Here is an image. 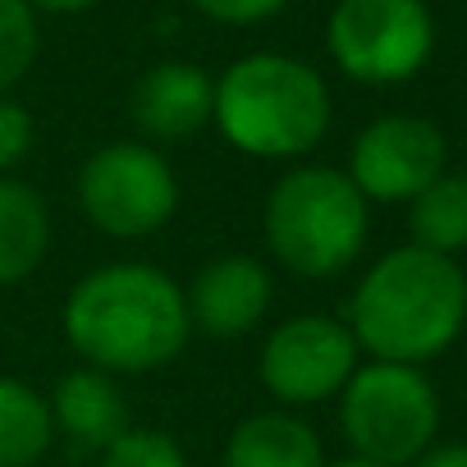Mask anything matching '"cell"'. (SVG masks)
Here are the masks:
<instances>
[{
    "instance_id": "1",
    "label": "cell",
    "mask_w": 467,
    "mask_h": 467,
    "mask_svg": "<svg viewBox=\"0 0 467 467\" xmlns=\"http://www.w3.org/2000/svg\"><path fill=\"white\" fill-rule=\"evenodd\" d=\"M65 339L83 367L115 380L161 371L192 339L183 289L147 262L97 266L65 298Z\"/></svg>"
},
{
    "instance_id": "2",
    "label": "cell",
    "mask_w": 467,
    "mask_h": 467,
    "mask_svg": "<svg viewBox=\"0 0 467 467\" xmlns=\"http://www.w3.org/2000/svg\"><path fill=\"white\" fill-rule=\"evenodd\" d=\"M362 358L426 367L462 335V266L417 244L380 253L344 312Z\"/></svg>"
},
{
    "instance_id": "3",
    "label": "cell",
    "mask_w": 467,
    "mask_h": 467,
    "mask_svg": "<svg viewBox=\"0 0 467 467\" xmlns=\"http://www.w3.org/2000/svg\"><path fill=\"white\" fill-rule=\"evenodd\" d=\"M330 88L326 78L280 51L239 56L215 78L211 124L220 138L253 161H303L330 133Z\"/></svg>"
},
{
    "instance_id": "4",
    "label": "cell",
    "mask_w": 467,
    "mask_h": 467,
    "mask_svg": "<svg viewBox=\"0 0 467 467\" xmlns=\"http://www.w3.org/2000/svg\"><path fill=\"white\" fill-rule=\"evenodd\" d=\"M262 234L266 253L285 271L303 280H335L367 248L371 202L335 165H294L266 192Z\"/></svg>"
},
{
    "instance_id": "5",
    "label": "cell",
    "mask_w": 467,
    "mask_h": 467,
    "mask_svg": "<svg viewBox=\"0 0 467 467\" xmlns=\"http://www.w3.org/2000/svg\"><path fill=\"white\" fill-rule=\"evenodd\" d=\"M440 389L421 367L362 362L339 394V431L353 458L408 467L440 440Z\"/></svg>"
},
{
    "instance_id": "6",
    "label": "cell",
    "mask_w": 467,
    "mask_h": 467,
    "mask_svg": "<svg viewBox=\"0 0 467 467\" xmlns=\"http://www.w3.org/2000/svg\"><path fill=\"white\" fill-rule=\"evenodd\" d=\"M78 206L106 239L133 244L161 234L179 211V179L161 147L119 138L97 147L78 170Z\"/></svg>"
},
{
    "instance_id": "7",
    "label": "cell",
    "mask_w": 467,
    "mask_h": 467,
    "mask_svg": "<svg viewBox=\"0 0 467 467\" xmlns=\"http://www.w3.org/2000/svg\"><path fill=\"white\" fill-rule=\"evenodd\" d=\"M326 51L335 69L362 88L412 83L435 51V19L426 0H335L326 19Z\"/></svg>"
},
{
    "instance_id": "8",
    "label": "cell",
    "mask_w": 467,
    "mask_h": 467,
    "mask_svg": "<svg viewBox=\"0 0 467 467\" xmlns=\"http://www.w3.org/2000/svg\"><path fill=\"white\" fill-rule=\"evenodd\" d=\"M358 367H362V348L353 330L326 312H298L280 321L262 339V358H257V376L266 394L275 399V408L289 412L339 399Z\"/></svg>"
},
{
    "instance_id": "9",
    "label": "cell",
    "mask_w": 467,
    "mask_h": 467,
    "mask_svg": "<svg viewBox=\"0 0 467 467\" xmlns=\"http://www.w3.org/2000/svg\"><path fill=\"white\" fill-rule=\"evenodd\" d=\"M444 170H449V142L440 124L426 115H408V110L371 119L353 138L348 165H344L353 188L367 202H385V206H408Z\"/></svg>"
},
{
    "instance_id": "10",
    "label": "cell",
    "mask_w": 467,
    "mask_h": 467,
    "mask_svg": "<svg viewBox=\"0 0 467 467\" xmlns=\"http://www.w3.org/2000/svg\"><path fill=\"white\" fill-rule=\"evenodd\" d=\"M271 298H275L271 271L248 253L211 257L183 285L188 326L192 335H206V339H248L266 321Z\"/></svg>"
},
{
    "instance_id": "11",
    "label": "cell",
    "mask_w": 467,
    "mask_h": 467,
    "mask_svg": "<svg viewBox=\"0 0 467 467\" xmlns=\"http://www.w3.org/2000/svg\"><path fill=\"white\" fill-rule=\"evenodd\" d=\"M215 110V78L192 60H161L151 65L129 92V119L142 142L174 147L197 138Z\"/></svg>"
},
{
    "instance_id": "12",
    "label": "cell",
    "mask_w": 467,
    "mask_h": 467,
    "mask_svg": "<svg viewBox=\"0 0 467 467\" xmlns=\"http://www.w3.org/2000/svg\"><path fill=\"white\" fill-rule=\"evenodd\" d=\"M47 408H51L56 440H69L78 453H97V458L133 426L119 380L97 367L65 371L56 380V389L47 394Z\"/></svg>"
},
{
    "instance_id": "13",
    "label": "cell",
    "mask_w": 467,
    "mask_h": 467,
    "mask_svg": "<svg viewBox=\"0 0 467 467\" xmlns=\"http://www.w3.org/2000/svg\"><path fill=\"white\" fill-rule=\"evenodd\" d=\"M224 467H326V449L307 417L289 408H262L229 431Z\"/></svg>"
},
{
    "instance_id": "14",
    "label": "cell",
    "mask_w": 467,
    "mask_h": 467,
    "mask_svg": "<svg viewBox=\"0 0 467 467\" xmlns=\"http://www.w3.org/2000/svg\"><path fill=\"white\" fill-rule=\"evenodd\" d=\"M51 253V206L47 197L15 179L0 174V289L24 285Z\"/></svg>"
},
{
    "instance_id": "15",
    "label": "cell",
    "mask_w": 467,
    "mask_h": 467,
    "mask_svg": "<svg viewBox=\"0 0 467 467\" xmlns=\"http://www.w3.org/2000/svg\"><path fill=\"white\" fill-rule=\"evenodd\" d=\"M408 234L417 248L453 262L467 253V170H444L408 202Z\"/></svg>"
},
{
    "instance_id": "16",
    "label": "cell",
    "mask_w": 467,
    "mask_h": 467,
    "mask_svg": "<svg viewBox=\"0 0 467 467\" xmlns=\"http://www.w3.org/2000/svg\"><path fill=\"white\" fill-rule=\"evenodd\" d=\"M56 444L47 394L19 376H0V467H33Z\"/></svg>"
},
{
    "instance_id": "17",
    "label": "cell",
    "mask_w": 467,
    "mask_h": 467,
    "mask_svg": "<svg viewBox=\"0 0 467 467\" xmlns=\"http://www.w3.org/2000/svg\"><path fill=\"white\" fill-rule=\"evenodd\" d=\"M42 47L37 15L28 0H0V97H10V88L24 83Z\"/></svg>"
},
{
    "instance_id": "18",
    "label": "cell",
    "mask_w": 467,
    "mask_h": 467,
    "mask_svg": "<svg viewBox=\"0 0 467 467\" xmlns=\"http://www.w3.org/2000/svg\"><path fill=\"white\" fill-rule=\"evenodd\" d=\"M101 467H188V453L179 449L174 435L156 426H129L106 453Z\"/></svg>"
},
{
    "instance_id": "19",
    "label": "cell",
    "mask_w": 467,
    "mask_h": 467,
    "mask_svg": "<svg viewBox=\"0 0 467 467\" xmlns=\"http://www.w3.org/2000/svg\"><path fill=\"white\" fill-rule=\"evenodd\" d=\"M289 0H192V10L211 24H224V28H253V24H266L275 19Z\"/></svg>"
},
{
    "instance_id": "20",
    "label": "cell",
    "mask_w": 467,
    "mask_h": 467,
    "mask_svg": "<svg viewBox=\"0 0 467 467\" xmlns=\"http://www.w3.org/2000/svg\"><path fill=\"white\" fill-rule=\"evenodd\" d=\"M33 151V115L15 97H0V174H10Z\"/></svg>"
},
{
    "instance_id": "21",
    "label": "cell",
    "mask_w": 467,
    "mask_h": 467,
    "mask_svg": "<svg viewBox=\"0 0 467 467\" xmlns=\"http://www.w3.org/2000/svg\"><path fill=\"white\" fill-rule=\"evenodd\" d=\"M408 467H467V440H435L421 458H412Z\"/></svg>"
},
{
    "instance_id": "22",
    "label": "cell",
    "mask_w": 467,
    "mask_h": 467,
    "mask_svg": "<svg viewBox=\"0 0 467 467\" xmlns=\"http://www.w3.org/2000/svg\"><path fill=\"white\" fill-rule=\"evenodd\" d=\"M33 15H83L92 5H101V0H28Z\"/></svg>"
},
{
    "instance_id": "23",
    "label": "cell",
    "mask_w": 467,
    "mask_h": 467,
    "mask_svg": "<svg viewBox=\"0 0 467 467\" xmlns=\"http://www.w3.org/2000/svg\"><path fill=\"white\" fill-rule=\"evenodd\" d=\"M326 467H380V462H367V458H353V453H348V458H339V462H326Z\"/></svg>"
},
{
    "instance_id": "24",
    "label": "cell",
    "mask_w": 467,
    "mask_h": 467,
    "mask_svg": "<svg viewBox=\"0 0 467 467\" xmlns=\"http://www.w3.org/2000/svg\"><path fill=\"white\" fill-rule=\"evenodd\" d=\"M462 330H467V271H462Z\"/></svg>"
}]
</instances>
